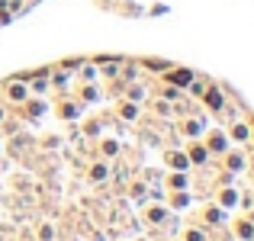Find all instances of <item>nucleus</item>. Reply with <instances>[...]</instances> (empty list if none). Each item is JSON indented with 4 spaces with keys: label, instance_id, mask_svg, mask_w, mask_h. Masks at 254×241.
<instances>
[{
    "label": "nucleus",
    "instance_id": "obj_6",
    "mask_svg": "<svg viewBox=\"0 0 254 241\" xmlns=\"http://www.w3.org/2000/svg\"><path fill=\"white\" fill-rule=\"evenodd\" d=\"M190 158H193V161H206V148H193Z\"/></svg>",
    "mask_w": 254,
    "mask_h": 241
},
{
    "label": "nucleus",
    "instance_id": "obj_2",
    "mask_svg": "<svg viewBox=\"0 0 254 241\" xmlns=\"http://www.w3.org/2000/svg\"><path fill=\"white\" fill-rule=\"evenodd\" d=\"M206 103H209L212 110H219V106H222V93H219V90H209V97H206Z\"/></svg>",
    "mask_w": 254,
    "mask_h": 241
},
{
    "label": "nucleus",
    "instance_id": "obj_4",
    "mask_svg": "<svg viewBox=\"0 0 254 241\" xmlns=\"http://www.w3.org/2000/svg\"><path fill=\"white\" fill-rule=\"evenodd\" d=\"M232 135H235L238 142H245V138H248V125H235V129H232Z\"/></svg>",
    "mask_w": 254,
    "mask_h": 241
},
{
    "label": "nucleus",
    "instance_id": "obj_8",
    "mask_svg": "<svg viewBox=\"0 0 254 241\" xmlns=\"http://www.w3.org/2000/svg\"><path fill=\"white\" fill-rule=\"evenodd\" d=\"M171 164H174V167H184L187 158H184V155H171Z\"/></svg>",
    "mask_w": 254,
    "mask_h": 241
},
{
    "label": "nucleus",
    "instance_id": "obj_1",
    "mask_svg": "<svg viewBox=\"0 0 254 241\" xmlns=\"http://www.w3.org/2000/svg\"><path fill=\"white\" fill-rule=\"evenodd\" d=\"M168 80H171V84H177V87H187V84L193 80V74H190V71H184V68H180V71H171V74H168Z\"/></svg>",
    "mask_w": 254,
    "mask_h": 241
},
{
    "label": "nucleus",
    "instance_id": "obj_9",
    "mask_svg": "<svg viewBox=\"0 0 254 241\" xmlns=\"http://www.w3.org/2000/svg\"><path fill=\"white\" fill-rule=\"evenodd\" d=\"M0 119H3V110H0Z\"/></svg>",
    "mask_w": 254,
    "mask_h": 241
},
{
    "label": "nucleus",
    "instance_id": "obj_3",
    "mask_svg": "<svg viewBox=\"0 0 254 241\" xmlns=\"http://www.w3.org/2000/svg\"><path fill=\"white\" fill-rule=\"evenodd\" d=\"M10 100H26V87L23 84H13L10 87Z\"/></svg>",
    "mask_w": 254,
    "mask_h": 241
},
{
    "label": "nucleus",
    "instance_id": "obj_7",
    "mask_svg": "<svg viewBox=\"0 0 254 241\" xmlns=\"http://www.w3.org/2000/svg\"><path fill=\"white\" fill-rule=\"evenodd\" d=\"M103 177H106V167L97 164V167H93V180H103Z\"/></svg>",
    "mask_w": 254,
    "mask_h": 241
},
{
    "label": "nucleus",
    "instance_id": "obj_5",
    "mask_svg": "<svg viewBox=\"0 0 254 241\" xmlns=\"http://www.w3.org/2000/svg\"><path fill=\"white\" fill-rule=\"evenodd\" d=\"M209 148H212V151H222V148H225V138H222V135H212Z\"/></svg>",
    "mask_w": 254,
    "mask_h": 241
}]
</instances>
